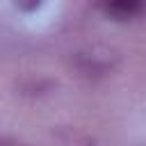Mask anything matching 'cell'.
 <instances>
[{"instance_id": "obj_3", "label": "cell", "mask_w": 146, "mask_h": 146, "mask_svg": "<svg viewBox=\"0 0 146 146\" xmlns=\"http://www.w3.org/2000/svg\"><path fill=\"white\" fill-rule=\"evenodd\" d=\"M48 87H50V82H30L23 87V91L25 94H41V89H48Z\"/></svg>"}, {"instance_id": "obj_4", "label": "cell", "mask_w": 146, "mask_h": 146, "mask_svg": "<svg viewBox=\"0 0 146 146\" xmlns=\"http://www.w3.org/2000/svg\"><path fill=\"white\" fill-rule=\"evenodd\" d=\"M0 146H30V144L23 141V139H16V137H5V135H0Z\"/></svg>"}, {"instance_id": "obj_2", "label": "cell", "mask_w": 146, "mask_h": 146, "mask_svg": "<svg viewBox=\"0 0 146 146\" xmlns=\"http://www.w3.org/2000/svg\"><path fill=\"white\" fill-rule=\"evenodd\" d=\"M100 9L112 18V21H135L141 14H146V5L137 0H116V2H105Z\"/></svg>"}, {"instance_id": "obj_1", "label": "cell", "mask_w": 146, "mask_h": 146, "mask_svg": "<svg viewBox=\"0 0 146 146\" xmlns=\"http://www.w3.org/2000/svg\"><path fill=\"white\" fill-rule=\"evenodd\" d=\"M116 62H119V55L103 46H91V48L78 50L73 55V66L84 78H100V75L110 73L116 66Z\"/></svg>"}]
</instances>
